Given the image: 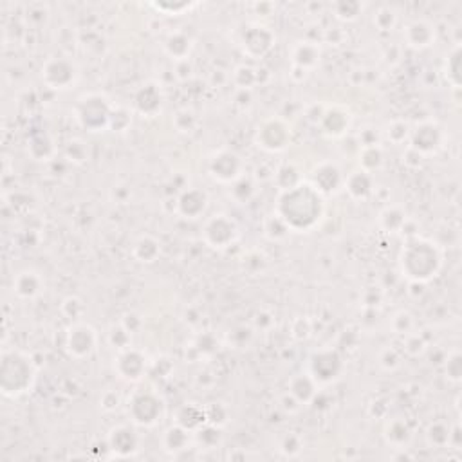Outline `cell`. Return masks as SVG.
I'll list each match as a JSON object with an SVG mask.
<instances>
[{
  "instance_id": "obj_1",
  "label": "cell",
  "mask_w": 462,
  "mask_h": 462,
  "mask_svg": "<svg viewBox=\"0 0 462 462\" xmlns=\"http://www.w3.org/2000/svg\"><path fill=\"white\" fill-rule=\"evenodd\" d=\"M323 197L311 183H300L282 192L279 199V215L293 231H309L323 217Z\"/></svg>"
},
{
  "instance_id": "obj_2",
  "label": "cell",
  "mask_w": 462,
  "mask_h": 462,
  "mask_svg": "<svg viewBox=\"0 0 462 462\" xmlns=\"http://www.w3.org/2000/svg\"><path fill=\"white\" fill-rule=\"evenodd\" d=\"M37 379V368L28 354L20 351L2 352L0 389L6 397H20L33 389Z\"/></svg>"
},
{
  "instance_id": "obj_3",
  "label": "cell",
  "mask_w": 462,
  "mask_h": 462,
  "mask_svg": "<svg viewBox=\"0 0 462 462\" xmlns=\"http://www.w3.org/2000/svg\"><path fill=\"white\" fill-rule=\"evenodd\" d=\"M441 266V253L432 242L423 241V238H412L403 250V273L408 279H412L413 282H428L439 273Z\"/></svg>"
},
{
  "instance_id": "obj_4",
  "label": "cell",
  "mask_w": 462,
  "mask_h": 462,
  "mask_svg": "<svg viewBox=\"0 0 462 462\" xmlns=\"http://www.w3.org/2000/svg\"><path fill=\"white\" fill-rule=\"evenodd\" d=\"M112 107L103 96L90 95L80 102L78 105V119L83 127L90 132H99L103 128H109L111 121Z\"/></svg>"
},
{
  "instance_id": "obj_5",
  "label": "cell",
  "mask_w": 462,
  "mask_h": 462,
  "mask_svg": "<svg viewBox=\"0 0 462 462\" xmlns=\"http://www.w3.org/2000/svg\"><path fill=\"white\" fill-rule=\"evenodd\" d=\"M202 237L209 248L215 250H226L229 245L233 244L238 237V226L233 219H229L228 215H213L208 219L202 229Z\"/></svg>"
},
{
  "instance_id": "obj_6",
  "label": "cell",
  "mask_w": 462,
  "mask_h": 462,
  "mask_svg": "<svg viewBox=\"0 0 462 462\" xmlns=\"http://www.w3.org/2000/svg\"><path fill=\"white\" fill-rule=\"evenodd\" d=\"M128 413L138 425L152 426L163 415V403L154 392H135L128 403Z\"/></svg>"
},
{
  "instance_id": "obj_7",
  "label": "cell",
  "mask_w": 462,
  "mask_h": 462,
  "mask_svg": "<svg viewBox=\"0 0 462 462\" xmlns=\"http://www.w3.org/2000/svg\"><path fill=\"white\" fill-rule=\"evenodd\" d=\"M76 74H78V69L66 56L51 58L45 61L44 69H42V78H44L45 85L58 90L69 89L76 80Z\"/></svg>"
},
{
  "instance_id": "obj_8",
  "label": "cell",
  "mask_w": 462,
  "mask_h": 462,
  "mask_svg": "<svg viewBox=\"0 0 462 462\" xmlns=\"http://www.w3.org/2000/svg\"><path fill=\"white\" fill-rule=\"evenodd\" d=\"M96 345H98V334L95 329L85 323H76L67 332L66 348L69 356L76 358V360H85V358L92 356Z\"/></svg>"
},
{
  "instance_id": "obj_9",
  "label": "cell",
  "mask_w": 462,
  "mask_h": 462,
  "mask_svg": "<svg viewBox=\"0 0 462 462\" xmlns=\"http://www.w3.org/2000/svg\"><path fill=\"white\" fill-rule=\"evenodd\" d=\"M341 368H344V361L341 356L336 351H320L315 352L311 356V363H309V376L316 381V383H331L336 377L340 376Z\"/></svg>"
},
{
  "instance_id": "obj_10",
  "label": "cell",
  "mask_w": 462,
  "mask_h": 462,
  "mask_svg": "<svg viewBox=\"0 0 462 462\" xmlns=\"http://www.w3.org/2000/svg\"><path fill=\"white\" fill-rule=\"evenodd\" d=\"M291 140V132L282 119H267L258 127L257 143L258 147L267 152L286 150Z\"/></svg>"
},
{
  "instance_id": "obj_11",
  "label": "cell",
  "mask_w": 462,
  "mask_h": 462,
  "mask_svg": "<svg viewBox=\"0 0 462 462\" xmlns=\"http://www.w3.org/2000/svg\"><path fill=\"white\" fill-rule=\"evenodd\" d=\"M242 45H244L245 54H250L251 58L266 56L273 49L274 33L267 25H250L242 35Z\"/></svg>"
},
{
  "instance_id": "obj_12",
  "label": "cell",
  "mask_w": 462,
  "mask_h": 462,
  "mask_svg": "<svg viewBox=\"0 0 462 462\" xmlns=\"http://www.w3.org/2000/svg\"><path fill=\"white\" fill-rule=\"evenodd\" d=\"M242 161L235 152L222 150L209 161V174L219 183H235L241 179Z\"/></svg>"
},
{
  "instance_id": "obj_13",
  "label": "cell",
  "mask_w": 462,
  "mask_h": 462,
  "mask_svg": "<svg viewBox=\"0 0 462 462\" xmlns=\"http://www.w3.org/2000/svg\"><path fill=\"white\" fill-rule=\"evenodd\" d=\"M116 372L125 381H140L147 372V358L135 348H125L116 360Z\"/></svg>"
},
{
  "instance_id": "obj_14",
  "label": "cell",
  "mask_w": 462,
  "mask_h": 462,
  "mask_svg": "<svg viewBox=\"0 0 462 462\" xmlns=\"http://www.w3.org/2000/svg\"><path fill=\"white\" fill-rule=\"evenodd\" d=\"M206 208H208V195L202 190H184L177 199V212L184 219H199L205 215Z\"/></svg>"
},
{
  "instance_id": "obj_15",
  "label": "cell",
  "mask_w": 462,
  "mask_h": 462,
  "mask_svg": "<svg viewBox=\"0 0 462 462\" xmlns=\"http://www.w3.org/2000/svg\"><path fill=\"white\" fill-rule=\"evenodd\" d=\"M405 42L406 45L413 47V49H425L430 47L435 40V28L430 24L428 20L423 18H415L405 28Z\"/></svg>"
},
{
  "instance_id": "obj_16",
  "label": "cell",
  "mask_w": 462,
  "mask_h": 462,
  "mask_svg": "<svg viewBox=\"0 0 462 462\" xmlns=\"http://www.w3.org/2000/svg\"><path fill=\"white\" fill-rule=\"evenodd\" d=\"M345 183L344 176H341L340 168L332 163H323L312 172V186L318 190L320 193H334L336 190H340L341 184Z\"/></svg>"
},
{
  "instance_id": "obj_17",
  "label": "cell",
  "mask_w": 462,
  "mask_h": 462,
  "mask_svg": "<svg viewBox=\"0 0 462 462\" xmlns=\"http://www.w3.org/2000/svg\"><path fill=\"white\" fill-rule=\"evenodd\" d=\"M44 289V280L37 271L25 269L13 279V293L22 300H33Z\"/></svg>"
},
{
  "instance_id": "obj_18",
  "label": "cell",
  "mask_w": 462,
  "mask_h": 462,
  "mask_svg": "<svg viewBox=\"0 0 462 462\" xmlns=\"http://www.w3.org/2000/svg\"><path fill=\"white\" fill-rule=\"evenodd\" d=\"M441 145V132L434 125H421L418 130L412 134V148L418 154H430Z\"/></svg>"
},
{
  "instance_id": "obj_19",
  "label": "cell",
  "mask_w": 462,
  "mask_h": 462,
  "mask_svg": "<svg viewBox=\"0 0 462 462\" xmlns=\"http://www.w3.org/2000/svg\"><path fill=\"white\" fill-rule=\"evenodd\" d=\"M161 103H163V98H161V92L156 85H145L143 89L135 95V109L138 112L145 116H154L161 109Z\"/></svg>"
},
{
  "instance_id": "obj_20",
  "label": "cell",
  "mask_w": 462,
  "mask_h": 462,
  "mask_svg": "<svg viewBox=\"0 0 462 462\" xmlns=\"http://www.w3.org/2000/svg\"><path fill=\"white\" fill-rule=\"evenodd\" d=\"M322 128L327 135H332V138H338V135H344L348 128V114L341 109H329L322 114Z\"/></svg>"
},
{
  "instance_id": "obj_21",
  "label": "cell",
  "mask_w": 462,
  "mask_h": 462,
  "mask_svg": "<svg viewBox=\"0 0 462 462\" xmlns=\"http://www.w3.org/2000/svg\"><path fill=\"white\" fill-rule=\"evenodd\" d=\"M345 186H347V192L351 193L352 199L361 201V199H367L372 193V177L368 172L358 170V172H352L345 179Z\"/></svg>"
},
{
  "instance_id": "obj_22",
  "label": "cell",
  "mask_w": 462,
  "mask_h": 462,
  "mask_svg": "<svg viewBox=\"0 0 462 462\" xmlns=\"http://www.w3.org/2000/svg\"><path fill=\"white\" fill-rule=\"evenodd\" d=\"M164 51H166L174 60H188V54L192 51V38L183 31H176V33L168 35L166 42H164Z\"/></svg>"
},
{
  "instance_id": "obj_23",
  "label": "cell",
  "mask_w": 462,
  "mask_h": 462,
  "mask_svg": "<svg viewBox=\"0 0 462 462\" xmlns=\"http://www.w3.org/2000/svg\"><path fill=\"white\" fill-rule=\"evenodd\" d=\"M132 255L141 264H152L161 255V244L156 238L150 237V235H145V237L138 238V242L134 244V250H132Z\"/></svg>"
},
{
  "instance_id": "obj_24",
  "label": "cell",
  "mask_w": 462,
  "mask_h": 462,
  "mask_svg": "<svg viewBox=\"0 0 462 462\" xmlns=\"http://www.w3.org/2000/svg\"><path fill=\"white\" fill-rule=\"evenodd\" d=\"M289 392L300 403H309L316 396V381L309 374H298L291 379Z\"/></svg>"
},
{
  "instance_id": "obj_25",
  "label": "cell",
  "mask_w": 462,
  "mask_h": 462,
  "mask_svg": "<svg viewBox=\"0 0 462 462\" xmlns=\"http://www.w3.org/2000/svg\"><path fill=\"white\" fill-rule=\"evenodd\" d=\"M28 150L37 161H49L54 154V143L47 134H35L28 141Z\"/></svg>"
},
{
  "instance_id": "obj_26",
  "label": "cell",
  "mask_w": 462,
  "mask_h": 462,
  "mask_svg": "<svg viewBox=\"0 0 462 462\" xmlns=\"http://www.w3.org/2000/svg\"><path fill=\"white\" fill-rule=\"evenodd\" d=\"M22 15H24L25 25L38 29L47 24V20H49L51 17V9L49 6L44 4V2H31V4L24 6Z\"/></svg>"
},
{
  "instance_id": "obj_27",
  "label": "cell",
  "mask_w": 462,
  "mask_h": 462,
  "mask_svg": "<svg viewBox=\"0 0 462 462\" xmlns=\"http://www.w3.org/2000/svg\"><path fill=\"white\" fill-rule=\"evenodd\" d=\"M152 9H156L161 15H166V17H181V15H186V13H192L193 9H197L201 4L197 2H184V0H179V2H172V0H159V2H152Z\"/></svg>"
},
{
  "instance_id": "obj_28",
  "label": "cell",
  "mask_w": 462,
  "mask_h": 462,
  "mask_svg": "<svg viewBox=\"0 0 462 462\" xmlns=\"http://www.w3.org/2000/svg\"><path fill=\"white\" fill-rule=\"evenodd\" d=\"M177 421H179V426L186 430H195L202 428V425L206 421V412L205 408H199L195 405H184L183 408L177 412Z\"/></svg>"
},
{
  "instance_id": "obj_29",
  "label": "cell",
  "mask_w": 462,
  "mask_h": 462,
  "mask_svg": "<svg viewBox=\"0 0 462 462\" xmlns=\"http://www.w3.org/2000/svg\"><path fill=\"white\" fill-rule=\"evenodd\" d=\"M332 15L341 22H354L358 20L361 13H363V4L356 2V0H340L331 6Z\"/></svg>"
},
{
  "instance_id": "obj_30",
  "label": "cell",
  "mask_w": 462,
  "mask_h": 462,
  "mask_svg": "<svg viewBox=\"0 0 462 462\" xmlns=\"http://www.w3.org/2000/svg\"><path fill=\"white\" fill-rule=\"evenodd\" d=\"M360 164L363 172H374L383 164V150L377 145L363 147L360 152Z\"/></svg>"
},
{
  "instance_id": "obj_31",
  "label": "cell",
  "mask_w": 462,
  "mask_h": 462,
  "mask_svg": "<svg viewBox=\"0 0 462 462\" xmlns=\"http://www.w3.org/2000/svg\"><path fill=\"white\" fill-rule=\"evenodd\" d=\"M274 181H276L282 192H287V190L298 186L302 183V177H300V172L293 164H284L282 168H279V172L274 174Z\"/></svg>"
},
{
  "instance_id": "obj_32",
  "label": "cell",
  "mask_w": 462,
  "mask_h": 462,
  "mask_svg": "<svg viewBox=\"0 0 462 462\" xmlns=\"http://www.w3.org/2000/svg\"><path fill=\"white\" fill-rule=\"evenodd\" d=\"M318 47H316L312 42H305V44H300L295 49V63L300 67V69H307V67L315 66L318 61Z\"/></svg>"
},
{
  "instance_id": "obj_33",
  "label": "cell",
  "mask_w": 462,
  "mask_h": 462,
  "mask_svg": "<svg viewBox=\"0 0 462 462\" xmlns=\"http://www.w3.org/2000/svg\"><path fill=\"white\" fill-rule=\"evenodd\" d=\"M374 25L381 33H390L397 25V13L390 6H381L374 13Z\"/></svg>"
},
{
  "instance_id": "obj_34",
  "label": "cell",
  "mask_w": 462,
  "mask_h": 462,
  "mask_svg": "<svg viewBox=\"0 0 462 462\" xmlns=\"http://www.w3.org/2000/svg\"><path fill=\"white\" fill-rule=\"evenodd\" d=\"M111 446L112 448H135V435L130 428L127 426H119V428L112 430L111 434Z\"/></svg>"
},
{
  "instance_id": "obj_35",
  "label": "cell",
  "mask_w": 462,
  "mask_h": 462,
  "mask_svg": "<svg viewBox=\"0 0 462 462\" xmlns=\"http://www.w3.org/2000/svg\"><path fill=\"white\" fill-rule=\"evenodd\" d=\"M233 80L241 87V90H250L251 85L257 83V71L250 66H241L235 69Z\"/></svg>"
},
{
  "instance_id": "obj_36",
  "label": "cell",
  "mask_w": 462,
  "mask_h": 462,
  "mask_svg": "<svg viewBox=\"0 0 462 462\" xmlns=\"http://www.w3.org/2000/svg\"><path fill=\"white\" fill-rule=\"evenodd\" d=\"M132 123V114L127 111V109H114L112 107V114L111 121H109V128H112L114 132H123Z\"/></svg>"
},
{
  "instance_id": "obj_37",
  "label": "cell",
  "mask_w": 462,
  "mask_h": 462,
  "mask_svg": "<svg viewBox=\"0 0 462 462\" xmlns=\"http://www.w3.org/2000/svg\"><path fill=\"white\" fill-rule=\"evenodd\" d=\"M109 341L114 348H118L119 352L128 348V341H130V332L123 325H118V327L111 329V334H109Z\"/></svg>"
},
{
  "instance_id": "obj_38",
  "label": "cell",
  "mask_w": 462,
  "mask_h": 462,
  "mask_svg": "<svg viewBox=\"0 0 462 462\" xmlns=\"http://www.w3.org/2000/svg\"><path fill=\"white\" fill-rule=\"evenodd\" d=\"M412 327H413V320L412 316H410V312L401 311L394 316L392 329L396 334H408V332L412 331Z\"/></svg>"
},
{
  "instance_id": "obj_39",
  "label": "cell",
  "mask_w": 462,
  "mask_h": 462,
  "mask_svg": "<svg viewBox=\"0 0 462 462\" xmlns=\"http://www.w3.org/2000/svg\"><path fill=\"white\" fill-rule=\"evenodd\" d=\"M61 311L69 320H78L80 316L83 315V303L82 300H78L76 296H69L67 300H63L61 303Z\"/></svg>"
},
{
  "instance_id": "obj_40",
  "label": "cell",
  "mask_w": 462,
  "mask_h": 462,
  "mask_svg": "<svg viewBox=\"0 0 462 462\" xmlns=\"http://www.w3.org/2000/svg\"><path fill=\"white\" fill-rule=\"evenodd\" d=\"M176 127L179 132H192L195 127V116L188 109H183L176 114Z\"/></svg>"
},
{
  "instance_id": "obj_41",
  "label": "cell",
  "mask_w": 462,
  "mask_h": 462,
  "mask_svg": "<svg viewBox=\"0 0 462 462\" xmlns=\"http://www.w3.org/2000/svg\"><path fill=\"white\" fill-rule=\"evenodd\" d=\"M410 130L405 121H394L389 127V140L392 143H403L408 138Z\"/></svg>"
},
{
  "instance_id": "obj_42",
  "label": "cell",
  "mask_w": 462,
  "mask_h": 462,
  "mask_svg": "<svg viewBox=\"0 0 462 462\" xmlns=\"http://www.w3.org/2000/svg\"><path fill=\"white\" fill-rule=\"evenodd\" d=\"M448 69H450V74L454 76V78H451V83H454L455 87H458V76H461V51H458V47H455L451 56L448 58L446 71Z\"/></svg>"
},
{
  "instance_id": "obj_43",
  "label": "cell",
  "mask_w": 462,
  "mask_h": 462,
  "mask_svg": "<svg viewBox=\"0 0 462 462\" xmlns=\"http://www.w3.org/2000/svg\"><path fill=\"white\" fill-rule=\"evenodd\" d=\"M387 432H389V437L392 439L394 442H403L406 437H408V435H403V432H408V428H406V423L403 421V419H396V421L389 423V428H387Z\"/></svg>"
},
{
  "instance_id": "obj_44",
  "label": "cell",
  "mask_w": 462,
  "mask_h": 462,
  "mask_svg": "<svg viewBox=\"0 0 462 462\" xmlns=\"http://www.w3.org/2000/svg\"><path fill=\"white\" fill-rule=\"evenodd\" d=\"M399 361H401V358H399V354H397L394 348H387V351L381 354V365H383L387 370H394V368L399 365Z\"/></svg>"
},
{
  "instance_id": "obj_45",
  "label": "cell",
  "mask_w": 462,
  "mask_h": 462,
  "mask_svg": "<svg viewBox=\"0 0 462 462\" xmlns=\"http://www.w3.org/2000/svg\"><path fill=\"white\" fill-rule=\"evenodd\" d=\"M446 372H448V376H450L454 381L461 379V358H458V354H455L454 358L448 360V365H446Z\"/></svg>"
}]
</instances>
